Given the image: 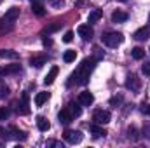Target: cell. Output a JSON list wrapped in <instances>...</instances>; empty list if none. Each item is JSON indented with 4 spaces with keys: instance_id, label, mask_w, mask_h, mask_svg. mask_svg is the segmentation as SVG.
Wrapping results in <instances>:
<instances>
[{
    "instance_id": "obj_1",
    "label": "cell",
    "mask_w": 150,
    "mask_h": 148,
    "mask_svg": "<svg viewBox=\"0 0 150 148\" xmlns=\"http://www.w3.org/2000/svg\"><path fill=\"white\" fill-rule=\"evenodd\" d=\"M94 65H96V59L94 58H86L79 68L72 73V80H70V85L72 84H77V85H86L89 82V75L94 70Z\"/></svg>"
},
{
    "instance_id": "obj_2",
    "label": "cell",
    "mask_w": 150,
    "mask_h": 148,
    "mask_svg": "<svg viewBox=\"0 0 150 148\" xmlns=\"http://www.w3.org/2000/svg\"><path fill=\"white\" fill-rule=\"evenodd\" d=\"M19 18V9L18 7H11L4 18H0V37H4L5 33H11L14 30V23Z\"/></svg>"
},
{
    "instance_id": "obj_3",
    "label": "cell",
    "mask_w": 150,
    "mask_h": 148,
    "mask_svg": "<svg viewBox=\"0 0 150 148\" xmlns=\"http://www.w3.org/2000/svg\"><path fill=\"white\" fill-rule=\"evenodd\" d=\"M122 33H119V32H108V33H105L103 37H101V42L107 45V47H117V45H120L122 44Z\"/></svg>"
},
{
    "instance_id": "obj_4",
    "label": "cell",
    "mask_w": 150,
    "mask_h": 148,
    "mask_svg": "<svg viewBox=\"0 0 150 148\" xmlns=\"http://www.w3.org/2000/svg\"><path fill=\"white\" fill-rule=\"evenodd\" d=\"M16 111H18L19 115H28V113H30V98H28L26 92L21 94V101L16 105Z\"/></svg>"
},
{
    "instance_id": "obj_5",
    "label": "cell",
    "mask_w": 150,
    "mask_h": 148,
    "mask_svg": "<svg viewBox=\"0 0 150 148\" xmlns=\"http://www.w3.org/2000/svg\"><path fill=\"white\" fill-rule=\"evenodd\" d=\"M63 138H65V141H67V143H70V145H77V143H80V141H82V132H80V131L67 129V131L63 132Z\"/></svg>"
},
{
    "instance_id": "obj_6",
    "label": "cell",
    "mask_w": 150,
    "mask_h": 148,
    "mask_svg": "<svg viewBox=\"0 0 150 148\" xmlns=\"http://www.w3.org/2000/svg\"><path fill=\"white\" fill-rule=\"evenodd\" d=\"M110 118H112V115H110V111H107V110H96L94 111V115H93L94 124H100V125L108 124Z\"/></svg>"
},
{
    "instance_id": "obj_7",
    "label": "cell",
    "mask_w": 150,
    "mask_h": 148,
    "mask_svg": "<svg viewBox=\"0 0 150 148\" xmlns=\"http://www.w3.org/2000/svg\"><path fill=\"white\" fill-rule=\"evenodd\" d=\"M126 87H127L129 91L136 92V91H140L142 82H140V78H138L134 73H131V75H127V78H126Z\"/></svg>"
},
{
    "instance_id": "obj_8",
    "label": "cell",
    "mask_w": 150,
    "mask_h": 148,
    "mask_svg": "<svg viewBox=\"0 0 150 148\" xmlns=\"http://www.w3.org/2000/svg\"><path fill=\"white\" fill-rule=\"evenodd\" d=\"M77 33L84 38V40H91L93 35H94V32H93L91 25H80V26L77 28Z\"/></svg>"
},
{
    "instance_id": "obj_9",
    "label": "cell",
    "mask_w": 150,
    "mask_h": 148,
    "mask_svg": "<svg viewBox=\"0 0 150 148\" xmlns=\"http://www.w3.org/2000/svg\"><path fill=\"white\" fill-rule=\"evenodd\" d=\"M58 118H59V124H70L72 120H74V115H72V111L70 108H63V110L58 113Z\"/></svg>"
},
{
    "instance_id": "obj_10",
    "label": "cell",
    "mask_w": 150,
    "mask_h": 148,
    "mask_svg": "<svg viewBox=\"0 0 150 148\" xmlns=\"http://www.w3.org/2000/svg\"><path fill=\"white\" fill-rule=\"evenodd\" d=\"M93 101H94V96H93L89 91H84V92L79 94V105L89 106V105H93Z\"/></svg>"
},
{
    "instance_id": "obj_11",
    "label": "cell",
    "mask_w": 150,
    "mask_h": 148,
    "mask_svg": "<svg viewBox=\"0 0 150 148\" xmlns=\"http://www.w3.org/2000/svg\"><path fill=\"white\" fill-rule=\"evenodd\" d=\"M133 37L136 38V40H147V38L150 37V26L147 25V26H142L140 30H136L134 32V35Z\"/></svg>"
},
{
    "instance_id": "obj_12",
    "label": "cell",
    "mask_w": 150,
    "mask_h": 148,
    "mask_svg": "<svg viewBox=\"0 0 150 148\" xmlns=\"http://www.w3.org/2000/svg\"><path fill=\"white\" fill-rule=\"evenodd\" d=\"M127 12H124V11H113L112 12V21L113 23H124V21H127Z\"/></svg>"
},
{
    "instance_id": "obj_13",
    "label": "cell",
    "mask_w": 150,
    "mask_h": 148,
    "mask_svg": "<svg viewBox=\"0 0 150 148\" xmlns=\"http://www.w3.org/2000/svg\"><path fill=\"white\" fill-rule=\"evenodd\" d=\"M101 16H103V12H101L100 9H93V11L89 12V16H87V23H89V25H93V23L100 21V19H101Z\"/></svg>"
},
{
    "instance_id": "obj_14",
    "label": "cell",
    "mask_w": 150,
    "mask_h": 148,
    "mask_svg": "<svg viewBox=\"0 0 150 148\" xmlns=\"http://www.w3.org/2000/svg\"><path fill=\"white\" fill-rule=\"evenodd\" d=\"M9 131L12 132V134H11V138H14V140H19V141H25V140H26V134H25L23 131H19L16 125H11V127H9Z\"/></svg>"
},
{
    "instance_id": "obj_15",
    "label": "cell",
    "mask_w": 150,
    "mask_h": 148,
    "mask_svg": "<svg viewBox=\"0 0 150 148\" xmlns=\"http://www.w3.org/2000/svg\"><path fill=\"white\" fill-rule=\"evenodd\" d=\"M58 72H59V68H58V66H52V68L49 70V73L45 75V78H44V84H45V85H51V84L54 82V78H56Z\"/></svg>"
},
{
    "instance_id": "obj_16",
    "label": "cell",
    "mask_w": 150,
    "mask_h": 148,
    "mask_svg": "<svg viewBox=\"0 0 150 148\" xmlns=\"http://www.w3.org/2000/svg\"><path fill=\"white\" fill-rule=\"evenodd\" d=\"M89 131L93 132L94 138H101V136L107 134V131H105L103 127H100V124H93V125H89Z\"/></svg>"
},
{
    "instance_id": "obj_17",
    "label": "cell",
    "mask_w": 150,
    "mask_h": 148,
    "mask_svg": "<svg viewBox=\"0 0 150 148\" xmlns=\"http://www.w3.org/2000/svg\"><path fill=\"white\" fill-rule=\"evenodd\" d=\"M0 58H2V59H18L19 54H18L16 51H11V49H2V51H0Z\"/></svg>"
},
{
    "instance_id": "obj_18",
    "label": "cell",
    "mask_w": 150,
    "mask_h": 148,
    "mask_svg": "<svg viewBox=\"0 0 150 148\" xmlns=\"http://www.w3.org/2000/svg\"><path fill=\"white\" fill-rule=\"evenodd\" d=\"M30 63H32V66H35V68H42V66L47 63V58H45V56H33V58L30 59Z\"/></svg>"
},
{
    "instance_id": "obj_19",
    "label": "cell",
    "mask_w": 150,
    "mask_h": 148,
    "mask_svg": "<svg viewBox=\"0 0 150 148\" xmlns=\"http://www.w3.org/2000/svg\"><path fill=\"white\" fill-rule=\"evenodd\" d=\"M37 125L42 132H45V131L51 129V124H49V120H47L45 117H37Z\"/></svg>"
},
{
    "instance_id": "obj_20",
    "label": "cell",
    "mask_w": 150,
    "mask_h": 148,
    "mask_svg": "<svg viewBox=\"0 0 150 148\" xmlns=\"http://www.w3.org/2000/svg\"><path fill=\"white\" fill-rule=\"evenodd\" d=\"M21 72V65H7L4 68V75H16Z\"/></svg>"
},
{
    "instance_id": "obj_21",
    "label": "cell",
    "mask_w": 150,
    "mask_h": 148,
    "mask_svg": "<svg viewBox=\"0 0 150 148\" xmlns=\"http://www.w3.org/2000/svg\"><path fill=\"white\" fill-rule=\"evenodd\" d=\"M131 56H133V59L140 61V59H143V58H145V51H143L142 47H134V49L131 51Z\"/></svg>"
},
{
    "instance_id": "obj_22",
    "label": "cell",
    "mask_w": 150,
    "mask_h": 148,
    "mask_svg": "<svg viewBox=\"0 0 150 148\" xmlns=\"http://www.w3.org/2000/svg\"><path fill=\"white\" fill-rule=\"evenodd\" d=\"M47 99H49V92H38L37 96H35V105L37 106H42Z\"/></svg>"
},
{
    "instance_id": "obj_23",
    "label": "cell",
    "mask_w": 150,
    "mask_h": 148,
    "mask_svg": "<svg viewBox=\"0 0 150 148\" xmlns=\"http://www.w3.org/2000/svg\"><path fill=\"white\" fill-rule=\"evenodd\" d=\"M61 25H63L61 21H54L52 25H49V26L44 30V33H47V35H49V33H54V32H58V30L61 28Z\"/></svg>"
},
{
    "instance_id": "obj_24",
    "label": "cell",
    "mask_w": 150,
    "mask_h": 148,
    "mask_svg": "<svg viewBox=\"0 0 150 148\" xmlns=\"http://www.w3.org/2000/svg\"><path fill=\"white\" fill-rule=\"evenodd\" d=\"M9 94H11V91H9V85H7L4 80H0V99H5Z\"/></svg>"
},
{
    "instance_id": "obj_25",
    "label": "cell",
    "mask_w": 150,
    "mask_h": 148,
    "mask_svg": "<svg viewBox=\"0 0 150 148\" xmlns=\"http://www.w3.org/2000/svg\"><path fill=\"white\" fill-rule=\"evenodd\" d=\"M32 11H33V14H35V16H44V14H45V9H44V5H40L38 2H33V5H32Z\"/></svg>"
},
{
    "instance_id": "obj_26",
    "label": "cell",
    "mask_w": 150,
    "mask_h": 148,
    "mask_svg": "<svg viewBox=\"0 0 150 148\" xmlns=\"http://www.w3.org/2000/svg\"><path fill=\"white\" fill-rule=\"evenodd\" d=\"M127 136H129L131 141H138V138H140V136H138V129H136L134 125H131V127L127 129Z\"/></svg>"
},
{
    "instance_id": "obj_27",
    "label": "cell",
    "mask_w": 150,
    "mask_h": 148,
    "mask_svg": "<svg viewBox=\"0 0 150 148\" xmlns=\"http://www.w3.org/2000/svg\"><path fill=\"white\" fill-rule=\"evenodd\" d=\"M75 58H77V52L75 51H65V54H63L65 63H72V61H75Z\"/></svg>"
},
{
    "instance_id": "obj_28",
    "label": "cell",
    "mask_w": 150,
    "mask_h": 148,
    "mask_svg": "<svg viewBox=\"0 0 150 148\" xmlns=\"http://www.w3.org/2000/svg\"><path fill=\"white\" fill-rule=\"evenodd\" d=\"M68 108H70V111H72V115H74V117H80L82 110H80L79 103H70V105H68Z\"/></svg>"
},
{
    "instance_id": "obj_29",
    "label": "cell",
    "mask_w": 150,
    "mask_h": 148,
    "mask_svg": "<svg viewBox=\"0 0 150 148\" xmlns=\"http://www.w3.org/2000/svg\"><path fill=\"white\" fill-rule=\"evenodd\" d=\"M9 138H11L9 129H5V127H2V125H0V140H5V141H7Z\"/></svg>"
},
{
    "instance_id": "obj_30",
    "label": "cell",
    "mask_w": 150,
    "mask_h": 148,
    "mask_svg": "<svg viewBox=\"0 0 150 148\" xmlns=\"http://www.w3.org/2000/svg\"><path fill=\"white\" fill-rule=\"evenodd\" d=\"M9 115H11V111L7 110L5 106H0V120H5V118H9Z\"/></svg>"
},
{
    "instance_id": "obj_31",
    "label": "cell",
    "mask_w": 150,
    "mask_h": 148,
    "mask_svg": "<svg viewBox=\"0 0 150 148\" xmlns=\"http://www.w3.org/2000/svg\"><path fill=\"white\" fill-rule=\"evenodd\" d=\"M120 103H122V96H117V98H112V99H110V105L115 106V108H117Z\"/></svg>"
},
{
    "instance_id": "obj_32",
    "label": "cell",
    "mask_w": 150,
    "mask_h": 148,
    "mask_svg": "<svg viewBox=\"0 0 150 148\" xmlns=\"http://www.w3.org/2000/svg\"><path fill=\"white\" fill-rule=\"evenodd\" d=\"M103 56H105V52H103L101 49H98V47H96V49H94V59L98 61V59H101Z\"/></svg>"
},
{
    "instance_id": "obj_33",
    "label": "cell",
    "mask_w": 150,
    "mask_h": 148,
    "mask_svg": "<svg viewBox=\"0 0 150 148\" xmlns=\"http://www.w3.org/2000/svg\"><path fill=\"white\" fill-rule=\"evenodd\" d=\"M72 40H74V32H67V33H65V37H63V42L70 44Z\"/></svg>"
},
{
    "instance_id": "obj_34",
    "label": "cell",
    "mask_w": 150,
    "mask_h": 148,
    "mask_svg": "<svg viewBox=\"0 0 150 148\" xmlns=\"http://www.w3.org/2000/svg\"><path fill=\"white\" fill-rule=\"evenodd\" d=\"M142 72L147 75V77H150V61H147V63L142 66Z\"/></svg>"
},
{
    "instance_id": "obj_35",
    "label": "cell",
    "mask_w": 150,
    "mask_h": 148,
    "mask_svg": "<svg viewBox=\"0 0 150 148\" xmlns=\"http://www.w3.org/2000/svg\"><path fill=\"white\" fill-rule=\"evenodd\" d=\"M143 136L150 141V125H145V127H143Z\"/></svg>"
},
{
    "instance_id": "obj_36",
    "label": "cell",
    "mask_w": 150,
    "mask_h": 148,
    "mask_svg": "<svg viewBox=\"0 0 150 148\" xmlns=\"http://www.w3.org/2000/svg\"><path fill=\"white\" fill-rule=\"evenodd\" d=\"M49 145H51V147H58V148H63V143H59V141H51Z\"/></svg>"
},
{
    "instance_id": "obj_37",
    "label": "cell",
    "mask_w": 150,
    "mask_h": 148,
    "mask_svg": "<svg viewBox=\"0 0 150 148\" xmlns=\"http://www.w3.org/2000/svg\"><path fill=\"white\" fill-rule=\"evenodd\" d=\"M75 5H77V7H84V5H87V0H79Z\"/></svg>"
},
{
    "instance_id": "obj_38",
    "label": "cell",
    "mask_w": 150,
    "mask_h": 148,
    "mask_svg": "<svg viewBox=\"0 0 150 148\" xmlns=\"http://www.w3.org/2000/svg\"><path fill=\"white\" fill-rule=\"evenodd\" d=\"M44 45H45V47L52 45V40H51V38H44Z\"/></svg>"
},
{
    "instance_id": "obj_39",
    "label": "cell",
    "mask_w": 150,
    "mask_h": 148,
    "mask_svg": "<svg viewBox=\"0 0 150 148\" xmlns=\"http://www.w3.org/2000/svg\"><path fill=\"white\" fill-rule=\"evenodd\" d=\"M149 105H145V103H143V105H142V111H143V113H149Z\"/></svg>"
},
{
    "instance_id": "obj_40",
    "label": "cell",
    "mask_w": 150,
    "mask_h": 148,
    "mask_svg": "<svg viewBox=\"0 0 150 148\" xmlns=\"http://www.w3.org/2000/svg\"><path fill=\"white\" fill-rule=\"evenodd\" d=\"M0 75H4V70H2V68H0Z\"/></svg>"
},
{
    "instance_id": "obj_41",
    "label": "cell",
    "mask_w": 150,
    "mask_h": 148,
    "mask_svg": "<svg viewBox=\"0 0 150 148\" xmlns=\"http://www.w3.org/2000/svg\"><path fill=\"white\" fill-rule=\"evenodd\" d=\"M119 2H127V0H119Z\"/></svg>"
},
{
    "instance_id": "obj_42",
    "label": "cell",
    "mask_w": 150,
    "mask_h": 148,
    "mask_svg": "<svg viewBox=\"0 0 150 148\" xmlns=\"http://www.w3.org/2000/svg\"><path fill=\"white\" fill-rule=\"evenodd\" d=\"M32 2H38V0H32Z\"/></svg>"
},
{
    "instance_id": "obj_43",
    "label": "cell",
    "mask_w": 150,
    "mask_h": 148,
    "mask_svg": "<svg viewBox=\"0 0 150 148\" xmlns=\"http://www.w3.org/2000/svg\"><path fill=\"white\" fill-rule=\"evenodd\" d=\"M149 115H150V108H149Z\"/></svg>"
},
{
    "instance_id": "obj_44",
    "label": "cell",
    "mask_w": 150,
    "mask_h": 148,
    "mask_svg": "<svg viewBox=\"0 0 150 148\" xmlns=\"http://www.w3.org/2000/svg\"><path fill=\"white\" fill-rule=\"evenodd\" d=\"M0 4H2V0H0Z\"/></svg>"
}]
</instances>
